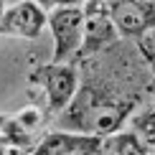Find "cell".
Instances as JSON below:
<instances>
[{
  "label": "cell",
  "mask_w": 155,
  "mask_h": 155,
  "mask_svg": "<svg viewBox=\"0 0 155 155\" xmlns=\"http://www.w3.org/2000/svg\"><path fill=\"white\" fill-rule=\"evenodd\" d=\"M109 13L125 41H143L155 31V5L150 3H132V0H109Z\"/></svg>",
  "instance_id": "8992f818"
},
{
  "label": "cell",
  "mask_w": 155,
  "mask_h": 155,
  "mask_svg": "<svg viewBox=\"0 0 155 155\" xmlns=\"http://www.w3.org/2000/svg\"><path fill=\"white\" fill-rule=\"evenodd\" d=\"M79 66V89L54 120L56 130L107 137L120 132L137 107L155 94V76L135 41L120 38Z\"/></svg>",
  "instance_id": "6da1fadb"
},
{
  "label": "cell",
  "mask_w": 155,
  "mask_h": 155,
  "mask_svg": "<svg viewBox=\"0 0 155 155\" xmlns=\"http://www.w3.org/2000/svg\"><path fill=\"white\" fill-rule=\"evenodd\" d=\"M48 31L54 36V59L56 64H76V56L84 43V8L61 5L48 10Z\"/></svg>",
  "instance_id": "3957f363"
},
{
  "label": "cell",
  "mask_w": 155,
  "mask_h": 155,
  "mask_svg": "<svg viewBox=\"0 0 155 155\" xmlns=\"http://www.w3.org/2000/svg\"><path fill=\"white\" fill-rule=\"evenodd\" d=\"M99 143H102V137H94V135L54 130L38 140L33 155H87Z\"/></svg>",
  "instance_id": "52a82bcc"
},
{
  "label": "cell",
  "mask_w": 155,
  "mask_h": 155,
  "mask_svg": "<svg viewBox=\"0 0 155 155\" xmlns=\"http://www.w3.org/2000/svg\"><path fill=\"white\" fill-rule=\"evenodd\" d=\"M132 3H150V5H155V0H132Z\"/></svg>",
  "instance_id": "7c38bea8"
},
{
  "label": "cell",
  "mask_w": 155,
  "mask_h": 155,
  "mask_svg": "<svg viewBox=\"0 0 155 155\" xmlns=\"http://www.w3.org/2000/svg\"><path fill=\"white\" fill-rule=\"evenodd\" d=\"M56 8H61V5H84L87 0H54Z\"/></svg>",
  "instance_id": "30bf717a"
},
{
  "label": "cell",
  "mask_w": 155,
  "mask_h": 155,
  "mask_svg": "<svg viewBox=\"0 0 155 155\" xmlns=\"http://www.w3.org/2000/svg\"><path fill=\"white\" fill-rule=\"evenodd\" d=\"M102 155H150V145L137 132L120 130L102 137Z\"/></svg>",
  "instance_id": "ba28073f"
},
{
  "label": "cell",
  "mask_w": 155,
  "mask_h": 155,
  "mask_svg": "<svg viewBox=\"0 0 155 155\" xmlns=\"http://www.w3.org/2000/svg\"><path fill=\"white\" fill-rule=\"evenodd\" d=\"M3 13H5V0H0V18H3Z\"/></svg>",
  "instance_id": "8fae6325"
},
{
  "label": "cell",
  "mask_w": 155,
  "mask_h": 155,
  "mask_svg": "<svg viewBox=\"0 0 155 155\" xmlns=\"http://www.w3.org/2000/svg\"><path fill=\"white\" fill-rule=\"evenodd\" d=\"M81 8H84V43L76 56V64L92 59L99 51L120 41V31L109 13V0H87Z\"/></svg>",
  "instance_id": "277c9868"
},
{
  "label": "cell",
  "mask_w": 155,
  "mask_h": 155,
  "mask_svg": "<svg viewBox=\"0 0 155 155\" xmlns=\"http://www.w3.org/2000/svg\"><path fill=\"white\" fill-rule=\"evenodd\" d=\"M28 84L41 92V104L46 109L48 125L71 104L76 89H79V66L76 64H38L28 74ZM38 102V99H36Z\"/></svg>",
  "instance_id": "7a4b0ae2"
},
{
  "label": "cell",
  "mask_w": 155,
  "mask_h": 155,
  "mask_svg": "<svg viewBox=\"0 0 155 155\" xmlns=\"http://www.w3.org/2000/svg\"><path fill=\"white\" fill-rule=\"evenodd\" d=\"M137 46L140 51H143V56H145V61L150 64V69H153V76H155V31H150L143 41H137Z\"/></svg>",
  "instance_id": "9c48e42d"
},
{
  "label": "cell",
  "mask_w": 155,
  "mask_h": 155,
  "mask_svg": "<svg viewBox=\"0 0 155 155\" xmlns=\"http://www.w3.org/2000/svg\"><path fill=\"white\" fill-rule=\"evenodd\" d=\"M48 25V13L36 0H21L5 8L0 18V36H15L25 41H36Z\"/></svg>",
  "instance_id": "5b68a950"
}]
</instances>
